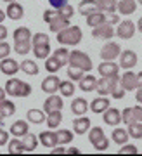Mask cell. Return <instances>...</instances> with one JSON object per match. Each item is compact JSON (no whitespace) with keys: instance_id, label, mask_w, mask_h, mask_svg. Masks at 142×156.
Listing matches in <instances>:
<instances>
[{"instance_id":"cell-1","label":"cell","mask_w":142,"mask_h":156,"mask_svg":"<svg viewBox=\"0 0 142 156\" xmlns=\"http://www.w3.org/2000/svg\"><path fill=\"white\" fill-rule=\"evenodd\" d=\"M31 49H33V44H31V31H30V28H26V26L16 28V31H14V50L17 54L24 56Z\"/></svg>"},{"instance_id":"cell-2","label":"cell","mask_w":142,"mask_h":156,"mask_svg":"<svg viewBox=\"0 0 142 156\" xmlns=\"http://www.w3.org/2000/svg\"><path fill=\"white\" fill-rule=\"evenodd\" d=\"M57 35V42L61 45H78L83 38V33H82V28L80 26H68V28L61 30Z\"/></svg>"},{"instance_id":"cell-3","label":"cell","mask_w":142,"mask_h":156,"mask_svg":"<svg viewBox=\"0 0 142 156\" xmlns=\"http://www.w3.org/2000/svg\"><path fill=\"white\" fill-rule=\"evenodd\" d=\"M44 21L49 24V28L52 33H59L61 30H64L69 26V19H66L64 16H61L57 9L52 11H45L44 12Z\"/></svg>"},{"instance_id":"cell-4","label":"cell","mask_w":142,"mask_h":156,"mask_svg":"<svg viewBox=\"0 0 142 156\" xmlns=\"http://www.w3.org/2000/svg\"><path fill=\"white\" fill-rule=\"evenodd\" d=\"M5 92H7V95H12V97H28V95H31L33 89L28 82H23V80H17V78H11V80H7V83H5Z\"/></svg>"},{"instance_id":"cell-5","label":"cell","mask_w":142,"mask_h":156,"mask_svg":"<svg viewBox=\"0 0 142 156\" xmlns=\"http://www.w3.org/2000/svg\"><path fill=\"white\" fill-rule=\"evenodd\" d=\"M88 140L94 146V149L99 151V153H102V151H106L109 147V139L106 137V134H104V130L101 127H90V130H88Z\"/></svg>"},{"instance_id":"cell-6","label":"cell","mask_w":142,"mask_h":156,"mask_svg":"<svg viewBox=\"0 0 142 156\" xmlns=\"http://www.w3.org/2000/svg\"><path fill=\"white\" fill-rule=\"evenodd\" d=\"M69 66H76V68H82L83 71H90L94 68L92 64V59L83 52V50H73L69 52Z\"/></svg>"},{"instance_id":"cell-7","label":"cell","mask_w":142,"mask_h":156,"mask_svg":"<svg viewBox=\"0 0 142 156\" xmlns=\"http://www.w3.org/2000/svg\"><path fill=\"white\" fill-rule=\"evenodd\" d=\"M137 31V24L130 19H125V21L118 23V28H116V37L121 40H130L133 38V35Z\"/></svg>"},{"instance_id":"cell-8","label":"cell","mask_w":142,"mask_h":156,"mask_svg":"<svg viewBox=\"0 0 142 156\" xmlns=\"http://www.w3.org/2000/svg\"><path fill=\"white\" fill-rule=\"evenodd\" d=\"M120 54H121V47L116 42H108L99 52L102 61H115L116 57H120Z\"/></svg>"},{"instance_id":"cell-9","label":"cell","mask_w":142,"mask_h":156,"mask_svg":"<svg viewBox=\"0 0 142 156\" xmlns=\"http://www.w3.org/2000/svg\"><path fill=\"white\" fill-rule=\"evenodd\" d=\"M92 37L97 40H111L115 37V28H113V24L106 21L102 24L95 26V28H92Z\"/></svg>"},{"instance_id":"cell-10","label":"cell","mask_w":142,"mask_h":156,"mask_svg":"<svg viewBox=\"0 0 142 156\" xmlns=\"http://www.w3.org/2000/svg\"><path fill=\"white\" fill-rule=\"evenodd\" d=\"M120 83L121 87L126 90V92H132V90L139 89V80H137V73H133L132 69H126L123 75L120 76Z\"/></svg>"},{"instance_id":"cell-11","label":"cell","mask_w":142,"mask_h":156,"mask_svg":"<svg viewBox=\"0 0 142 156\" xmlns=\"http://www.w3.org/2000/svg\"><path fill=\"white\" fill-rule=\"evenodd\" d=\"M137 66V54L133 50L126 49V50H121L120 54V68L123 69H133Z\"/></svg>"},{"instance_id":"cell-12","label":"cell","mask_w":142,"mask_h":156,"mask_svg":"<svg viewBox=\"0 0 142 156\" xmlns=\"http://www.w3.org/2000/svg\"><path fill=\"white\" fill-rule=\"evenodd\" d=\"M97 71L101 76H116V75H120V64H116L115 61H102L99 64Z\"/></svg>"},{"instance_id":"cell-13","label":"cell","mask_w":142,"mask_h":156,"mask_svg":"<svg viewBox=\"0 0 142 156\" xmlns=\"http://www.w3.org/2000/svg\"><path fill=\"white\" fill-rule=\"evenodd\" d=\"M21 69L19 66V62L11 59V57H4V59H0V71L7 75V76H14L17 71Z\"/></svg>"},{"instance_id":"cell-14","label":"cell","mask_w":142,"mask_h":156,"mask_svg":"<svg viewBox=\"0 0 142 156\" xmlns=\"http://www.w3.org/2000/svg\"><path fill=\"white\" fill-rule=\"evenodd\" d=\"M104 116H102V120H104V123L106 125H109V127H118L121 123V111L120 109H116V108H108L106 111L102 113Z\"/></svg>"},{"instance_id":"cell-15","label":"cell","mask_w":142,"mask_h":156,"mask_svg":"<svg viewBox=\"0 0 142 156\" xmlns=\"http://www.w3.org/2000/svg\"><path fill=\"white\" fill-rule=\"evenodd\" d=\"M59 85H61L59 76H55L54 73H50L49 76H45V80L42 82V90L45 94H55L59 90Z\"/></svg>"},{"instance_id":"cell-16","label":"cell","mask_w":142,"mask_h":156,"mask_svg":"<svg viewBox=\"0 0 142 156\" xmlns=\"http://www.w3.org/2000/svg\"><path fill=\"white\" fill-rule=\"evenodd\" d=\"M99 11H101V7H99L97 0H82L80 5H78V12L83 17H87L88 14H94V12H99Z\"/></svg>"},{"instance_id":"cell-17","label":"cell","mask_w":142,"mask_h":156,"mask_svg":"<svg viewBox=\"0 0 142 156\" xmlns=\"http://www.w3.org/2000/svg\"><path fill=\"white\" fill-rule=\"evenodd\" d=\"M64 102H62V97L55 94H50L44 102V111L45 113H50V111H57V109H62Z\"/></svg>"},{"instance_id":"cell-18","label":"cell","mask_w":142,"mask_h":156,"mask_svg":"<svg viewBox=\"0 0 142 156\" xmlns=\"http://www.w3.org/2000/svg\"><path fill=\"white\" fill-rule=\"evenodd\" d=\"M88 130H90V120L87 116H78L76 120H73V132L76 135H83L87 134Z\"/></svg>"},{"instance_id":"cell-19","label":"cell","mask_w":142,"mask_h":156,"mask_svg":"<svg viewBox=\"0 0 142 156\" xmlns=\"http://www.w3.org/2000/svg\"><path fill=\"white\" fill-rule=\"evenodd\" d=\"M5 14H7L9 19H12V21H19V19H23V16H24V7H23L21 4H17V2H11V4L7 5Z\"/></svg>"},{"instance_id":"cell-20","label":"cell","mask_w":142,"mask_h":156,"mask_svg":"<svg viewBox=\"0 0 142 156\" xmlns=\"http://www.w3.org/2000/svg\"><path fill=\"white\" fill-rule=\"evenodd\" d=\"M109 106H111L109 99L106 95H101V97H97V99H94L90 102V111L95 113V115H101V113H104Z\"/></svg>"},{"instance_id":"cell-21","label":"cell","mask_w":142,"mask_h":156,"mask_svg":"<svg viewBox=\"0 0 142 156\" xmlns=\"http://www.w3.org/2000/svg\"><path fill=\"white\" fill-rule=\"evenodd\" d=\"M87 109H90V104H88L83 97L73 99V102H71V113H73L75 116H82V115H85Z\"/></svg>"},{"instance_id":"cell-22","label":"cell","mask_w":142,"mask_h":156,"mask_svg":"<svg viewBox=\"0 0 142 156\" xmlns=\"http://www.w3.org/2000/svg\"><path fill=\"white\" fill-rule=\"evenodd\" d=\"M38 140L45 147H55L57 146V134L52 130H44L38 134Z\"/></svg>"},{"instance_id":"cell-23","label":"cell","mask_w":142,"mask_h":156,"mask_svg":"<svg viewBox=\"0 0 142 156\" xmlns=\"http://www.w3.org/2000/svg\"><path fill=\"white\" fill-rule=\"evenodd\" d=\"M137 11V0H120L118 2V12L121 16H130Z\"/></svg>"},{"instance_id":"cell-24","label":"cell","mask_w":142,"mask_h":156,"mask_svg":"<svg viewBox=\"0 0 142 156\" xmlns=\"http://www.w3.org/2000/svg\"><path fill=\"white\" fill-rule=\"evenodd\" d=\"M126 90L121 87L120 83V75H116V76H111V90L109 94L115 97V99H123V95H125Z\"/></svg>"},{"instance_id":"cell-25","label":"cell","mask_w":142,"mask_h":156,"mask_svg":"<svg viewBox=\"0 0 142 156\" xmlns=\"http://www.w3.org/2000/svg\"><path fill=\"white\" fill-rule=\"evenodd\" d=\"M97 89V78L92 76V75H83V78L80 80V90L83 92H94Z\"/></svg>"},{"instance_id":"cell-26","label":"cell","mask_w":142,"mask_h":156,"mask_svg":"<svg viewBox=\"0 0 142 156\" xmlns=\"http://www.w3.org/2000/svg\"><path fill=\"white\" fill-rule=\"evenodd\" d=\"M28 122H24V120H17V122L12 123V127H11V135H14V137H23V135H26L28 134Z\"/></svg>"},{"instance_id":"cell-27","label":"cell","mask_w":142,"mask_h":156,"mask_svg":"<svg viewBox=\"0 0 142 156\" xmlns=\"http://www.w3.org/2000/svg\"><path fill=\"white\" fill-rule=\"evenodd\" d=\"M128 130H125V128H116V127H113V134H111V139L115 140V144H120V146H123V144H126L128 142Z\"/></svg>"},{"instance_id":"cell-28","label":"cell","mask_w":142,"mask_h":156,"mask_svg":"<svg viewBox=\"0 0 142 156\" xmlns=\"http://www.w3.org/2000/svg\"><path fill=\"white\" fill-rule=\"evenodd\" d=\"M33 54H35V57L37 59H47V57L50 56V44H38V45H33Z\"/></svg>"},{"instance_id":"cell-29","label":"cell","mask_w":142,"mask_h":156,"mask_svg":"<svg viewBox=\"0 0 142 156\" xmlns=\"http://www.w3.org/2000/svg\"><path fill=\"white\" fill-rule=\"evenodd\" d=\"M23 139V144H24V153H33L38 146V137L33 134H26L21 137Z\"/></svg>"},{"instance_id":"cell-30","label":"cell","mask_w":142,"mask_h":156,"mask_svg":"<svg viewBox=\"0 0 142 156\" xmlns=\"http://www.w3.org/2000/svg\"><path fill=\"white\" fill-rule=\"evenodd\" d=\"M19 66H21V71L26 73V75H31V76H35V75H38L40 68L38 64L35 61H31V59H24L23 62H19Z\"/></svg>"},{"instance_id":"cell-31","label":"cell","mask_w":142,"mask_h":156,"mask_svg":"<svg viewBox=\"0 0 142 156\" xmlns=\"http://www.w3.org/2000/svg\"><path fill=\"white\" fill-rule=\"evenodd\" d=\"M102 23H106V12H102V11L94 12V14H88L87 16V24L90 28H95V26L102 24Z\"/></svg>"},{"instance_id":"cell-32","label":"cell","mask_w":142,"mask_h":156,"mask_svg":"<svg viewBox=\"0 0 142 156\" xmlns=\"http://www.w3.org/2000/svg\"><path fill=\"white\" fill-rule=\"evenodd\" d=\"M26 118H28V122L35 123V125H40V123L45 122V111L44 109H30L26 113Z\"/></svg>"},{"instance_id":"cell-33","label":"cell","mask_w":142,"mask_h":156,"mask_svg":"<svg viewBox=\"0 0 142 156\" xmlns=\"http://www.w3.org/2000/svg\"><path fill=\"white\" fill-rule=\"evenodd\" d=\"M52 56H54L55 61L61 64V68L66 66V64L69 62V50L66 49V47H59L57 50H54V52H52Z\"/></svg>"},{"instance_id":"cell-34","label":"cell","mask_w":142,"mask_h":156,"mask_svg":"<svg viewBox=\"0 0 142 156\" xmlns=\"http://www.w3.org/2000/svg\"><path fill=\"white\" fill-rule=\"evenodd\" d=\"M45 122H47L49 128H57L61 125V122H62V113H61V109L47 113V120Z\"/></svg>"},{"instance_id":"cell-35","label":"cell","mask_w":142,"mask_h":156,"mask_svg":"<svg viewBox=\"0 0 142 156\" xmlns=\"http://www.w3.org/2000/svg\"><path fill=\"white\" fill-rule=\"evenodd\" d=\"M75 83L71 82V80H62L59 85V92L62 97H73V94H75Z\"/></svg>"},{"instance_id":"cell-36","label":"cell","mask_w":142,"mask_h":156,"mask_svg":"<svg viewBox=\"0 0 142 156\" xmlns=\"http://www.w3.org/2000/svg\"><path fill=\"white\" fill-rule=\"evenodd\" d=\"M97 94L101 95H108L111 90V78L108 76H101V80H97Z\"/></svg>"},{"instance_id":"cell-37","label":"cell","mask_w":142,"mask_h":156,"mask_svg":"<svg viewBox=\"0 0 142 156\" xmlns=\"http://www.w3.org/2000/svg\"><path fill=\"white\" fill-rule=\"evenodd\" d=\"M9 153L11 154H21V153H24V144H23L21 137H16V139L9 140Z\"/></svg>"},{"instance_id":"cell-38","label":"cell","mask_w":142,"mask_h":156,"mask_svg":"<svg viewBox=\"0 0 142 156\" xmlns=\"http://www.w3.org/2000/svg\"><path fill=\"white\" fill-rule=\"evenodd\" d=\"M101 11L106 12V14H111V12L118 11V2L116 0H97Z\"/></svg>"},{"instance_id":"cell-39","label":"cell","mask_w":142,"mask_h":156,"mask_svg":"<svg viewBox=\"0 0 142 156\" xmlns=\"http://www.w3.org/2000/svg\"><path fill=\"white\" fill-rule=\"evenodd\" d=\"M57 134V144L62 146V144H69L71 140H73V132L71 130H66V128H61L59 132H55Z\"/></svg>"},{"instance_id":"cell-40","label":"cell","mask_w":142,"mask_h":156,"mask_svg":"<svg viewBox=\"0 0 142 156\" xmlns=\"http://www.w3.org/2000/svg\"><path fill=\"white\" fill-rule=\"evenodd\" d=\"M0 111H2V115L5 118H9V116H12L14 113H16V104L12 102V101H4L2 104H0Z\"/></svg>"},{"instance_id":"cell-41","label":"cell","mask_w":142,"mask_h":156,"mask_svg":"<svg viewBox=\"0 0 142 156\" xmlns=\"http://www.w3.org/2000/svg\"><path fill=\"white\" fill-rule=\"evenodd\" d=\"M128 135L133 139H142V122H133L128 125Z\"/></svg>"},{"instance_id":"cell-42","label":"cell","mask_w":142,"mask_h":156,"mask_svg":"<svg viewBox=\"0 0 142 156\" xmlns=\"http://www.w3.org/2000/svg\"><path fill=\"white\" fill-rule=\"evenodd\" d=\"M68 78L73 80V82H80L83 78V69L82 68H76V66H69L68 68Z\"/></svg>"},{"instance_id":"cell-43","label":"cell","mask_w":142,"mask_h":156,"mask_svg":"<svg viewBox=\"0 0 142 156\" xmlns=\"http://www.w3.org/2000/svg\"><path fill=\"white\" fill-rule=\"evenodd\" d=\"M45 69H47L49 73H57L61 69V64L55 61L54 56H49L47 59H45Z\"/></svg>"},{"instance_id":"cell-44","label":"cell","mask_w":142,"mask_h":156,"mask_svg":"<svg viewBox=\"0 0 142 156\" xmlns=\"http://www.w3.org/2000/svg\"><path fill=\"white\" fill-rule=\"evenodd\" d=\"M135 122V118H133V111H132V108H125L123 111H121V123H125L126 127L130 125V123Z\"/></svg>"},{"instance_id":"cell-45","label":"cell","mask_w":142,"mask_h":156,"mask_svg":"<svg viewBox=\"0 0 142 156\" xmlns=\"http://www.w3.org/2000/svg\"><path fill=\"white\" fill-rule=\"evenodd\" d=\"M31 44H33V45L50 44V38H49V35H45V33H35V35L31 37Z\"/></svg>"},{"instance_id":"cell-46","label":"cell","mask_w":142,"mask_h":156,"mask_svg":"<svg viewBox=\"0 0 142 156\" xmlns=\"http://www.w3.org/2000/svg\"><path fill=\"white\" fill-rule=\"evenodd\" d=\"M57 11H59V14H61V16H64L66 19H71L73 14H75V9H73V5H69V4L62 5L61 9H57Z\"/></svg>"},{"instance_id":"cell-47","label":"cell","mask_w":142,"mask_h":156,"mask_svg":"<svg viewBox=\"0 0 142 156\" xmlns=\"http://www.w3.org/2000/svg\"><path fill=\"white\" fill-rule=\"evenodd\" d=\"M11 44L9 42H5V40H2L0 42V59H4V57H9V54H11Z\"/></svg>"},{"instance_id":"cell-48","label":"cell","mask_w":142,"mask_h":156,"mask_svg":"<svg viewBox=\"0 0 142 156\" xmlns=\"http://www.w3.org/2000/svg\"><path fill=\"white\" fill-rule=\"evenodd\" d=\"M137 153H139V149L133 144H123L121 149L118 151V154H137Z\"/></svg>"},{"instance_id":"cell-49","label":"cell","mask_w":142,"mask_h":156,"mask_svg":"<svg viewBox=\"0 0 142 156\" xmlns=\"http://www.w3.org/2000/svg\"><path fill=\"white\" fill-rule=\"evenodd\" d=\"M9 135H11V132H7V130H4L0 127V146L9 144Z\"/></svg>"},{"instance_id":"cell-50","label":"cell","mask_w":142,"mask_h":156,"mask_svg":"<svg viewBox=\"0 0 142 156\" xmlns=\"http://www.w3.org/2000/svg\"><path fill=\"white\" fill-rule=\"evenodd\" d=\"M132 111H133V118H135V122H142V104L133 106V108H132Z\"/></svg>"},{"instance_id":"cell-51","label":"cell","mask_w":142,"mask_h":156,"mask_svg":"<svg viewBox=\"0 0 142 156\" xmlns=\"http://www.w3.org/2000/svg\"><path fill=\"white\" fill-rule=\"evenodd\" d=\"M106 21L109 23V24H118V23H120V17L116 16L115 12H111V14H108V16H106Z\"/></svg>"},{"instance_id":"cell-52","label":"cell","mask_w":142,"mask_h":156,"mask_svg":"<svg viewBox=\"0 0 142 156\" xmlns=\"http://www.w3.org/2000/svg\"><path fill=\"white\" fill-rule=\"evenodd\" d=\"M49 4L54 7V9H61L62 5H66V4H68V0H49Z\"/></svg>"},{"instance_id":"cell-53","label":"cell","mask_w":142,"mask_h":156,"mask_svg":"<svg viewBox=\"0 0 142 156\" xmlns=\"http://www.w3.org/2000/svg\"><path fill=\"white\" fill-rule=\"evenodd\" d=\"M7 33H9V31H7V28L2 24V23H0V42L7 38Z\"/></svg>"},{"instance_id":"cell-54","label":"cell","mask_w":142,"mask_h":156,"mask_svg":"<svg viewBox=\"0 0 142 156\" xmlns=\"http://www.w3.org/2000/svg\"><path fill=\"white\" fill-rule=\"evenodd\" d=\"M50 153H52V154H66V149H64V147H57V146H55Z\"/></svg>"},{"instance_id":"cell-55","label":"cell","mask_w":142,"mask_h":156,"mask_svg":"<svg viewBox=\"0 0 142 156\" xmlns=\"http://www.w3.org/2000/svg\"><path fill=\"white\" fill-rule=\"evenodd\" d=\"M135 99H137V102H139V104H142V87H139V89H137Z\"/></svg>"},{"instance_id":"cell-56","label":"cell","mask_w":142,"mask_h":156,"mask_svg":"<svg viewBox=\"0 0 142 156\" xmlns=\"http://www.w3.org/2000/svg\"><path fill=\"white\" fill-rule=\"evenodd\" d=\"M66 154H80V149H76V147H68L66 149Z\"/></svg>"},{"instance_id":"cell-57","label":"cell","mask_w":142,"mask_h":156,"mask_svg":"<svg viewBox=\"0 0 142 156\" xmlns=\"http://www.w3.org/2000/svg\"><path fill=\"white\" fill-rule=\"evenodd\" d=\"M5 95H7L5 89H2V87H0V104H2L4 101H5Z\"/></svg>"},{"instance_id":"cell-58","label":"cell","mask_w":142,"mask_h":156,"mask_svg":"<svg viewBox=\"0 0 142 156\" xmlns=\"http://www.w3.org/2000/svg\"><path fill=\"white\" fill-rule=\"evenodd\" d=\"M135 24H137V30H139V31H140V33H142V16L139 17V21H137Z\"/></svg>"},{"instance_id":"cell-59","label":"cell","mask_w":142,"mask_h":156,"mask_svg":"<svg viewBox=\"0 0 142 156\" xmlns=\"http://www.w3.org/2000/svg\"><path fill=\"white\" fill-rule=\"evenodd\" d=\"M137 80H139V87H142V71L137 73Z\"/></svg>"},{"instance_id":"cell-60","label":"cell","mask_w":142,"mask_h":156,"mask_svg":"<svg viewBox=\"0 0 142 156\" xmlns=\"http://www.w3.org/2000/svg\"><path fill=\"white\" fill-rule=\"evenodd\" d=\"M5 17H7V14L4 11H0V23H4V19H5Z\"/></svg>"},{"instance_id":"cell-61","label":"cell","mask_w":142,"mask_h":156,"mask_svg":"<svg viewBox=\"0 0 142 156\" xmlns=\"http://www.w3.org/2000/svg\"><path fill=\"white\" fill-rule=\"evenodd\" d=\"M4 118H5V116H4V115H2V111H0V127H2V125H4Z\"/></svg>"},{"instance_id":"cell-62","label":"cell","mask_w":142,"mask_h":156,"mask_svg":"<svg viewBox=\"0 0 142 156\" xmlns=\"http://www.w3.org/2000/svg\"><path fill=\"white\" fill-rule=\"evenodd\" d=\"M4 2H7V4H11V2H16V0H4Z\"/></svg>"},{"instance_id":"cell-63","label":"cell","mask_w":142,"mask_h":156,"mask_svg":"<svg viewBox=\"0 0 142 156\" xmlns=\"http://www.w3.org/2000/svg\"><path fill=\"white\" fill-rule=\"evenodd\" d=\"M137 4H140V5H142V0H137Z\"/></svg>"}]
</instances>
